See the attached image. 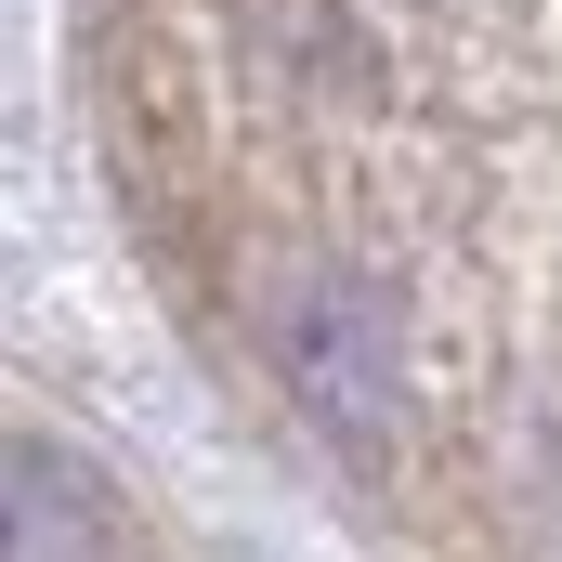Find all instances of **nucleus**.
I'll use <instances>...</instances> for the list:
<instances>
[{"label":"nucleus","instance_id":"f03ea898","mask_svg":"<svg viewBox=\"0 0 562 562\" xmlns=\"http://www.w3.org/2000/svg\"><path fill=\"white\" fill-rule=\"evenodd\" d=\"M119 484L53 445V431H0V562H40V550H119Z\"/></svg>","mask_w":562,"mask_h":562},{"label":"nucleus","instance_id":"f257e3e1","mask_svg":"<svg viewBox=\"0 0 562 562\" xmlns=\"http://www.w3.org/2000/svg\"><path fill=\"white\" fill-rule=\"evenodd\" d=\"M262 353H276L288 406L327 445H353V458L393 445V419H406V327H393L380 276H340V262L276 276L262 288Z\"/></svg>","mask_w":562,"mask_h":562}]
</instances>
